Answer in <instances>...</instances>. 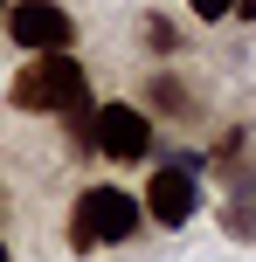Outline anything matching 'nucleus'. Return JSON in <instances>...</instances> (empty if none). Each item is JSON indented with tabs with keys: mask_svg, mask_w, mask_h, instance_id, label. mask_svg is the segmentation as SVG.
<instances>
[{
	"mask_svg": "<svg viewBox=\"0 0 256 262\" xmlns=\"http://www.w3.org/2000/svg\"><path fill=\"white\" fill-rule=\"evenodd\" d=\"M194 200H201V186H194L187 166H160L152 186H146V214H152L160 228H180V221L194 214Z\"/></svg>",
	"mask_w": 256,
	"mask_h": 262,
	"instance_id": "obj_5",
	"label": "nucleus"
},
{
	"mask_svg": "<svg viewBox=\"0 0 256 262\" xmlns=\"http://www.w3.org/2000/svg\"><path fill=\"white\" fill-rule=\"evenodd\" d=\"M7 35L21 41L28 55H42V49H69L76 41V21H69L55 0H14V14H7Z\"/></svg>",
	"mask_w": 256,
	"mask_h": 262,
	"instance_id": "obj_3",
	"label": "nucleus"
},
{
	"mask_svg": "<svg viewBox=\"0 0 256 262\" xmlns=\"http://www.w3.org/2000/svg\"><path fill=\"white\" fill-rule=\"evenodd\" d=\"M146 207H139L125 186H83L76 207H69V242L76 249H111V242H132Z\"/></svg>",
	"mask_w": 256,
	"mask_h": 262,
	"instance_id": "obj_2",
	"label": "nucleus"
},
{
	"mask_svg": "<svg viewBox=\"0 0 256 262\" xmlns=\"http://www.w3.org/2000/svg\"><path fill=\"white\" fill-rule=\"evenodd\" d=\"M0 262H7V242H0Z\"/></svg>",
	"mask_w": 256,
	"mask_h": 262,
	"instance_id": "obj_10",
	"label": "nucleus"
},
{
	"mask_svg": "<svg viewBox=\"0 0 256 262\" xmlns=\"http://www.w3.org/2000/svg\"><path fill=\"white\" fill-rule=\"evenodd\" d=\"M0 7H7V0H0Z\"/></svg>",
	"mask_w": 256,
	"mask_h": 262,
	"instance_id": "obj_11",
	"label": "nucleus"
},
{
	"mask_svg": "<svg viewBox=\"0 0 256 262\" xmlns=\"http://www.w3.org/2000/svg\"><path fill=\"white\" fill-rule=\"evenodd\" d=\"M229 14H235V21H256V0H235Z\"/></svg>",
	"mask_w": 256,
	"mask_h": 262,
	"instance_id": "obj_9",
	"label": "nucleus"
},
{
	"mask_svg": "<svg viewBox=\"0 0 256 262\" xmlns=\"http://www.w3.org/2000/svg\"><path fill=\"white\" fill-rule=\"evenodd\" d=\"M7 97H14V111H69V118H76V111L90 104V83L69 62V49H42V55H28V69L14 76Z\"/></svg>",
	"mask_w": 256,
	"mask_h": 262,
	"instance_id": "obj_1",
	"label": "nucleus"
},
{
	"mask_svg": "<svg viewBox=\"0 0 256 262\" xmlns=\"http://www.w3.org/2000/svg\"><path fill=\"white\" fill-rule=\"evenodd\" d=\"M90 138L104 145L111 159H146V152H152V118H146V111H132V104H97Z\"/></svg>",
	"mask_w": 256,
	"mask_h": 262,
	"instance_id": "obj_4",
	"label": "nucleus"
},
{
	"mask_svg": "<svg viewBox=\"0 0 256 262\" xmlns=\"http://www.w3.org/2000/svg\"><path fill=\"white\" fill-rule=\"evenodd\" d=\"M152 97H160V104H166V111H180V118H187V111H194V97H187V90H180V83H173V76H152Z\"/></svg>",
	"mask_w": 256,
	"mask_h": 262,
	"instance_id": "obj_6",
	"label": "nucleus"
},
{
	"mask_svg": "<svg viewBox=\"0 0 256 262\" xmlns=\"http://www.w3.org/2000/svg\"><path fill=\"white\" fill-rule=\"evenodd\" d=\"M146 41H152V49H173V28H166L160 14H152V21H146Z\"/></svg>",
	"mask_w": 256,
	"mask_h": 262,
	"instance_id": "obj_8",
	"label": "nucleus"
},
{
	"mask_svg": "<svg viewBox=\"0 0 256 262\" xmlns=\"http://www.w3.org/2000/svg\"><path fill=\"white\" fill-rule=\"evenodd\" d=\"M187 7H194V14H201V21H222V14H229V7H235V0H187Z\"/></svg>",
	"mask_w": 256,
	"mask_h": 262,
	"instance_id": "obj_7",
	"label": "nucleus"
}]
</instances>
